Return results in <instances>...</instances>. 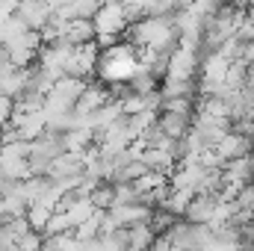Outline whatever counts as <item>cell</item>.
Here are the masks:
<instances>
[{
    "label": "cell",
    "mask_w": 254,
    "mask_h": 251,
    "mask_svg": "<svg viewBox=\"0 0 254 251\" xmlns=\"http://www.w3.org/2000/svg\"><path fill=\"white\" fill-rule=\"evenodd\" d=\"M249 249H252V251H254V243H249Z\"/></svg>",
    "instance_id": "cell-17"
},
{
    "label": "cell",
    "mask_w": 254,
    "mask_h": 251,
    "mask_svg": "<svg viewBox=\"0 0 254 251\" xmlns=\"http://www.w3.org/2000/svg\"><path fill=\"white\" fill-rule=\"evenodd\" d=\"M63 39H68L71 48L92 45V42H98V27H95V21H68Z\"/></svg>",
    "instance_id": "cell-6"
},
{
    "label": "cell",
    "mask_w": 254,
    "mask_h": 251,
    "mask_svg": "<svg viewBox=\"0 0 254 251\" xmlns=\"http://www.w3.org/2000/svg\"><path fill=\"white\" fill-rule=\"evenodd\" d=\"M71 231H74V225H71L68 213L57 210V213L51 216V222H48V231H45V237H63V234H71Z\"/></svg>",
    "instance_id": "cell-12"
},
{
    "label": "cell",
    "mask_w": 254,
    "mask_h": 251,
    "mask_svg": "<svg viewBox=\"0 0 254 251\" xmlns=\"http://www.w3.org/2000/svg\"><path fill=\"white\" fill-rule=\"evenodd\" d=\"M116 189V204L113 207H127V204H139V192L133 184H113Z\"/></svg>",
    "instance_id": "cell-14"
},
{
    "label": "cell",
    "mask_w": 254,
    "mask_h": 251,
    "mask_svg": "<svg viewBox=\"0 0 254 251\" xmlns=\"http://www.w3.org/2000/svg\"><path fill=\"white\" fill-rule=\"evenodd\" d=\"M42 246H45V237H42V234H36V231H30L27 237H21V240H18V249H21V251H42Z\"/></svg>",
    "instance_id": "cell-15"
},
{
    "label": "cell",
    "mask_w": 254,
    "mask_h": 251,
    "mask_svg": "<svg viewBox=\"0 0 254 251\" xmlns=\"http://www.w3.org/2000/svg\"><path fill=\"white\" fill-rule=\"evenodd\" d=\"M127 83H130V92H133V95H142V98H148V95H157V92H160V83H157V80H154L142 65L133 71V77H130Z\"/></svg>",
    "instance_id": "cell-8"
},
{
    "label": "cell",
    "mask_w": 254,
    "mask_h": 251,
    "mask_svg": "<svg viewBox=\"0 0 254 251\" xmlns=\"http://www.w3.org/2000/svg\"><path fill=\"white\" fill-rule=\"evenodd\" d=\"M252 154V139L240 136V133H228L219 145H216V157L222 163H234V160H246Z\"/></svg>",
    "instance_id": "cell-4"
},
{
    "label": "cell",
    "mask_w": 254,
    "mask_h": 251,
    "mask_svg": "<svg viewBox=\"0 0 254 251\" xmlns=\"http://www.w3.org/2000/svg\"><path fill=\"white\" fill-rule=\"evenodd\" d=\"M216 207H219V198H210V195H195L192 204L187 207L184 219L190 225H210L213 216H216Z\"/></svg>",
    "instance_id": "cell-5"
},
{
    "label": "cell",
    "mask_w": 254,
    "mask_h": 251,
    "mask_svg": "<svg viewBox=\"0 0 254 251\" xmlns=\"http://www.w3.org/2000/svg\"><path fill=\"white\" fill-rule=\"evenodd\" d=\"M51 216H54V210H48V207H39V204H33V207L27 210V222H30V228H33L36 234H42V237H45V231H48V222H51Z\"/></svg>",
    "instance_id": "cell-11"
},
{
    "label": "cell",
    "mask_w": 254,
    "mask_h": 251,
    "mask_svg": "<svg viewBox=\"0 0 254 251\" xmlns=\"http://www.w3.org/2000/svg\"><path fill=\"white\" fill-rule=\"evenodd\" d=\"M192 122L195 119H184V116H172V113H160V130L169 136V139H187L192 133Z\"/></svg>",
    "instance_id": "cell-7"
},
{
    "label": "cell",
    "mask_w": 254,
    "mask_h": 251,
    "mask_svg": "<svg viewBox=\"0 0 254 251\" xmlns=\"http://www.w3.org/2000/svg\"><path fill=\"white\" fill-rule=\"evenodd\" d=\"M175 222H178V216H172L166 207H157V210L151 213V222H148V225H151V231H154L157 237H166V234L175 228Z\"/></svg>",
    "instance_id": "cell-10"
},
{
    "label": "cell",
    "mask_w": 254,
    "mask_h": 251,
    "mask_svg": "<svg viewBox=\"0 0 254 251\" xmlns=\"http://www.w3.org/2000/svg\"><path fill=\"white\" fill-rule=\"evenodd\" d=\"M89 201L95 204V210H113V204H116V189H113V184H101V189H95Z\"/></svg>",
    "instance_id": "cell-13"
},
{
    "label": "cell",
    "mask_w": 254,
    "mask_h": 251,
    "mask_svg": "<svg viewBox=\"0 0 254 251\" xmlns=\"http://www.w3.org/2000/svg\"><path fill=\"white\" fill-rule=\"evenodd\" d=\"M86 175V160H83V154H63V157H57L54 160V166H51V181L54 184H60V181H80Z\"/></svg>",
    "instance_id": "cell-2"
},
{
    "label": "cell",
    "mask_w": 254,
    "mask_h": 251,
    "mask_svg": "<svg viewBox=\"0 0 254 251\" xmlns=\"http://www.w3.org/2000/svg\"><path fill=\"white\" fill-rule=\"evenodd\" d=\"M83 251H104V240L98 237V240H89V243H83Z\"/></svg>",
    "instance_id": "cell-16"
},
{
    "label": "cell",
    "mask_w": 254,
    "mask_h": 251,
    "mask_svg": "<svg viewBox=\"0 0 254 251\" xmlns=\"http://www.w3.org/2000/svg\"><path fill=\"white\" fill-rule=\"evenodd\" d=\"M95 27H98V36H125V3H104L101 12L95 15Z\"/></svg>",
    "instance_id": "cell-1"
},
{
    "label": "cell",
    "mask_w": 254,
    "mask_h": 251,
    "mask_svg": "<svg viewBox=\"0 0 254 251\" xmlns=\"http://www.w3.org/2000/svg\"><path fill=\"white\" fill-rule=\"evenodd\" d=\"M65 213H68V219H71V225H74V231H77V228H80L83 222H89L98 210H95V204H92L89 198H80V201H77V204H71Z\"/></svg>",
    "instance_id": "cell-9"
},
{
    "label": "cell",
    "mask_w": 254,
    "mask_h": 251,
    "mask_svg": "<svg viewBox=\"0 0 254 251\" xmlns=\"http://www.w3.org/2000/svg\"><path fill=\"white\" fill-rule=\"evenodd\" d=\"M15 15L27 24V30L42 33L45 24H48L51 15H54V3H39V0H33V3H18V12H15Z\"/></svg>",
    "instance_id": "cell-3"
}]
</instances>
